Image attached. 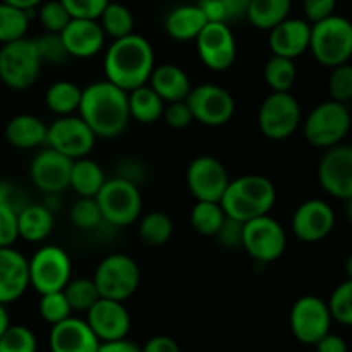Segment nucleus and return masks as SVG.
Returning a JSON list of instances; mask_svg holds the SVG:
<instances>
[{
  "label": "nucleus",
  "instance_id": "f257e3e1",
  "mask_svg": "<svg viewBox=\"0 0 352 352\" xmlns=\"http://www.w3.org/2000/svg\"><path fill=\"white\" fill-rule=\"evenodd\" d=\"M78 111L97 138L120 137L131 120L128 92L109 80L96 81L83 88Z\"/></svg>",
  "mask_w": 352,
  "mask_h": 352
},
{
  "label": "nucleus",
  "instance_id": "f03ea898",
  "mask_svg": "<svg viewBox=\"0 0 352 352\" xmlns=\"http://www.w3.org/2000/svg\"><path fill=\"white\" fill-rule=\"evenodd\" d=\"M154 67V49L147 38L137 33L113 40L104 59L106 80L123 88L124 92L147 85Z\"/></svg>",
  "mask_w": 352,
  "mask_h": 352
},
{
  "label": "nucleus",
  "instance_id": "7ed1b4c3",
  "mask_svg": "<svg viewBox=\"0 0 352 352\" xmlns=\"http://www.w3.org/2000/svg\"><path fill=\"white\" fill-rule=\"evenodd\" d=\"M275 202L276 188L270 178L263 175H245L230 182L219 204L228 218L247 223L270 214Z\"/></svg>",
  "mask_w": 352,
  "mask_h": 352
},
{
  "label": "nucleus",
  "instance_id": "20e7f679",
  "mask_svg": "<svg viewBox=\"0 0 352 352\" xmlns=\"http://www.w3.org/2000/svg\"><path fill=\"white\" fill-rule=\"evenodd\" d=\"M309 50L324 67L347 64L352 57V23L344 16H330L311 25Z\"/></svg>",
  "mask_w": 352,
  "mask_h": 352
},
{
  "label": "nucleus",
  "instance_id": "39448f33",
  "mask_svg": "<svg viewBox=\"0 0 352 352\" xmlns=\"http://www.w3.org/2000/svg\"><path fill=\"white\" fill-rule=\"evenodd\" d=\"M351 130V113L345 104L327 100L314 107L304 121V138L313 147L331 148L340 145Z\"/></svg>",
  "mask_w": 352,
  "mask_h": 352
},
{
  "label": "nucleus",
  "instance_id": "423d86ee",
  "mask_svg": "<svg viewBox=\"0 0 352 352\" xmlns=\"http://www.w3.org/2000/svg\"><path fill=\"white\" fill-rule=\"evenodd\" d=\"M94 282L102 299H130L140 285V268L126 254H111L104 257L94 273Z\"/></svg>",
  "mask_w": 352,
  "mask_h": 352
},
{
  "label": "nucleus",
  "instance_id": "0eeeda50",
  "mask_svg": "<svg viewBox=\"0 0 352 352\" xmlns=\"http://www.w3.org/2000/svg\"><path fill=\"white\" fill-rule=\"evenodd\" d=\"M42 60L30 38L6 43L0 49V80L12 90H26L38 80Z\"/></svg>",
  "mask_w": 352,
  "mask_h": 352
},
{
  "label": "nucleus",
  "instance_id": "6e6552de",
  "mask_svg": "<svg viewBox=\"0 0 352 352\" xmlns=\"http://www.w3.org/2000/svg\"><path fill=\"white\" fill-rule=\"evenodd\" d=\"M96 201L104 221L113 226H130L140 218L142 195L138 185L120 176L106 180Z\"/></svg>",
  "mask_w": 352,
  "mask_h": 352
},
{
  "label": "nucleus",
  "instance_id": "1a4fd4ad",
  "mask_svg": "<svg viewBox=\"0 0 352 352\" xmlns=\"http://www.w3.org/2000/svg\"><path fill=\"white\" fill-rule=\"evenodd\" d=\"M28 268L30 285L40 296L66 289L73 273L69 256L66 250L57 245L40 247L28 261Z\"/></svg>",
  "mask_w": 352,
  "mask_h": 352
},
{
  "label": "nucleus",
  "instance_id": "9d476101",
  "mask_svg": "<svg viewBox=\"0 0 352 352\" xmlns=\"http://www.w3.org/2000/svg\"><path fill=\"white\" fill-rule=\"evenodd\" d=\"M300 104L290 92H273L264 99L257 114L261 133L270 140H287L300 124Z\"/></svg>",
  "mask_w": 352,
  "mask_h": 352
},
{
  "label": "nucleus",
  "instance_id": "9b49d317",
  "mask_svg": "<svg viewBox=\"0 0 352 352\" xmlns=\"http://www.w3.org/2000/svg\"><path fill=\"white\" fill-rule=\"evenodd\" d=\"M242 249L257 263H273L285 252L287 233L275 218L270 214L259 216L243 225Z\"/></svg>",
  "mask_w": 352,
  "mask_h": 352
},
{
  "label": "nucleus",
  "instance_id": "f8f14e48",
  "mask_svg": "<svg viewBox=\"0 0 352 352\" xmlns=\"http://www.w3.org/2000/svg\"><path fill=\"white\" fill-rule=\"evenodd\" d=\"M331 321L328 302L316 296L299 297L290 309V330L300 344L316 345L330 333Z\"/></svg>",
  "mask_w": 352,
  "mask_h": 352
},
{
  "label": "nucleus",
  "instance_id": "ddd939ff",
  "mask_svg": "<svg viewBox=\"0 0 352 352\" xmlns=\"http://www.w3.org/2000/svg\"><path fill=\"white\" fill-rule=\"evenodd\" d=\"M187 104L194 121L212 128L226 124L235 113V100L232 94L226 88L212 83L192 87Z\"/></svg>",
  "mask_w": 352,
  "mask_h": 352
},
{
  "label": "nucleus",
  "instance_id": "4468645a",
  "mask_svg": "<svg viewBox=\"0 0 352 352\" xmlns=\"http://www.w3.org/2000/svg\"><path fill=\"white\" fill-rule=\"evenodd\" d=\"M97 135L80 116H60L47 131V144L66 157L83 159L96 147Z\"/></svg>",
  "mask_w": 352,
  "mask_h": 352
},
{
  "label": "nucleus",
  "instance_id": "2eb2a0df",
  "mask_svg": "<svg viewBox=\"0 0 352 352\" xmlns=\"http://www.w3.org/2000/svg\"><path fill=\"white\" fill-rule=\"evenodd\" d=\"M230 176L219 159L212 155L195 157L187 168V185L197 201L219 202L230 185Z\"/></svg>",
  "mask_w": 352,
  "mask_h": 352
},
{
  "label": "nucleus",
  "instance_id": "dca6fc26",
  "mask_svg": "<svg viewBox=\"0 0 352 352\" xmlns=\"http://www.w3.org/2000/svg\"><path fill=\"white\" fill-rule=\"evenodd\" d=\"M197 54L208 69L221 73L235 63L236 43L230 25L208 23L201 35L195 38Z\"/></svg>",
  "mask_w": 352,
  "mask_h": 352
},
{
  "label": "nucleus",
  "instance_id": "f3484780",
  "mask_svg": "<svg viewBox=\"0 0 352 352\" xmlns=\"http://www.w3.org/2000/svg\"><path fill=\"white\" fill-rule=\"evenodd\" d=\"M318 180L323 190L335 199L352 197V147L335 145L327 148L318 164Z\"/></svg>",
  "mask_w": 352,
  "mask_h": 352
},
{
  "label": "nucleus",
  "instance_id": "a211bd4d",
  "mask_svg": "<svg viewBox=\"0 0 352 352\" xmlns=\"http://www.w3.org/2000/svg\"><path fill=\"white\" fill-rule=\"evenodd\" d=\"M73 159L66 157L54 148L38 152L30 166V178L38 190L57 195L69 187Z\"/></svg>",
  "mask_w": 352,
  "mask_h": 352
},
{
  "label": "nucleus",
  "instance_id": "6ab92c4d",
  "mask_svg": "<svg viewBox=\"0 0 352 352\" xmlns=\"http://www.w3.org/2000/svg\"><path fill=\"white\" fill-rule=\"evenodd\" d=\"M335 226V212L328 202L309 199L296 209L292 216V232L306 243L327 239Z\"/></svg>",
  "mask_w": 352,
  "mask_h": 352
},
{
  "label": "nucleus",
  "instance_id": "aec40b11",
  "mask_svg": "<svg viewBox=\"0 0 352 352\" xmlns=\"http://www.w3.org/2000/svg\"><path fill=\"white\" fill-rule=\"evenodd\" d=\"M87 323L100 342H111L126 338L131 327V318L123 302L100 297L87 311Z\"/></svg>",
  "mask_w": 352,
  "mask_h": 352
},
{
  "label": "nucleus",
  "instance_id": "412c9836",
  "mask_svg": "<svg viewBox=\"0 0 352 352\" xmlns=\"http://www.w3.org/2000/svg\"><path fill=\"white\" fill-rule=\"evenodd\" d=\"M50 352H99L100 340L87 320L67 318L54 324L49 337Z\"/></svg>",
  "mask_w": 352,
  "mask_h": 352
},
{
  "label": "nucleus",
  "instance_id": "4be33fe9",
  "mask_svg": "<svg viewBox=\"0 0 352 352\" xmlns=\"http://www.w3.org/2000/svg\"><path fill=\"white\" fill-rule=\"evenodd\" d=\"M28 287V259L12 247H0V304L18 300Z\"/></svg>",
  "mask_w": 352,
  "mask_h": 352
},
{
  "label": "nucleus",
  "instance_id": "5701e85b",
  "mask_svg": "<svg viewBox=\"0 0 352 352\" xmlns=\"http://www.w3.org/2000/svg\"><path fill=\"white\" fill-rule=\"evenodd\" d=\"M60 36L69 56L76 59L97 56L106 43L102 26L94 19H71L69 25L60 32Z\"/></svg>",
  "mask_w": 352,
  "mask_h": 352
},
{
  "label": "nucleus",
  "instance_id": "b1692460",
  "mask_svg": "<svg viewBox=\"0 0 352 352\" xmlns=\"http://www.w3.org/2000/svg\"><path fill=\"white\" fill-rule=\"evenodd\" d=\"M311 23L306 19L287 18L270 32L268 45L273 56L296 59L309 50Z\"/></svg>",
  "mask_w": 352,
  "mask_h": 352
},
{
  "label": "nucleus",
  "instance_id": "393cba45",
  "mask_svg": "<svg viewBox=\"0 0 352 352\" xmlns=\"http://www.w3.org/2000/svg\"><path fill=\"white\" fill-rule=\"evenodd\" d=\"M151 88L161 97L164 102H180L187 100L192 90V83L188 74L175 64H161L155 66L148 80Z\"/></svg>",
  "mask_w": 352,
  "mask_h": 352
},
{
  "label": "nucleus",
  "instance_id": "a878e982",
  "mask_svg": "<svg viewBox=\"0 0 352 352\" xmlns=\"http://www.w3.org/2000/svg\"><path fill=\"white\" fill-rule=\"evenodd\" d=\"M208 23V18L199 4L178 6L166 16L164 28L166 33L176 42H190L201 35Z\"/></svg>",
  "mask_w": 352,
  "mask_h": 352
},
{
  "label": "nucleus",
  "instance_id": "bb28decb",
  "mask_svg": "<svg viewBox=\"0 0 352 352\" xmlns=\"http://www.w3.org/2000/svg\"><path fill=\"white\" fill-rule=\"evenodd\" d=\"M49 126L33 114H19L6 126V138L16 148H35L47 144Z\"/></svg>",
  "mask_w": 352,
  "mask_h": 352
},
{
  "label": "nucleus",
  "instance_id": "cd10ccee",
  "mask_svg": "<svg viewBox=\"0 0 352 352\" xmlns=\"http://www.w3.org/2000/svg\"><path fill=\"white\" fill-rule=\"evenodd\" d=\"M19 236L28 242H42L52 233L54 214L50 208L28 204L18 214Z\"/></svg>",
  "mask_w": 352,
  "mask_h": 352
},
{
  "label": "nucleus",
  "instance_id": "c85d7f7f",
  "mask_svg": "<svg viewBox=\"0 0 352 352\" xmlns=\"http://www.w3.org/2000/svg\"><path fill=\"white\" fill-rule=\"evenodd\" d=\"M106 175L102 168L92 159H76L71 168L69 187L76 192L80 197H97L100 188L106 184Z\"/></svg>",
  "mask_w": 352,
  "mask_h": 352
},
{
  "label": "nucleus",
  "instance_id": "c756f323",
  "mask_svg": "<svg viewBox=\"0 0 352 352\" xmlns=\"http://www.w3.org/2000/svg\"><path fill=\"white\" fill-rule=\"evenodd\" d=\"M290 9L292 0H250L245 18L254 28L272 32L289 18Z\"/></svg>",
  "mask_w": 352,
  "mask_h": 352
},
{
  "label": "nucleus",
  "instance_id": "7c9ffc66",
  "mask_svg": "<svg viewBox=\"0 0 352 352\" xmlns=\"http://www.w3.org/2000/svg\"><path fill=\"white\" fill-rule=\"evenodd\" d=\"M130 116L140 124H152L164 114V100L151 88V85L138 87L128 92Z\"/></svg>",
  "mask_w": 352,
  "mask_h": 352
},
{
  "label": "nucleus",
  "instance_id": "2f4dec72",
  "mask_svg": "<svg viewBox=\"0 0 352 352\" xmlns=\"http://www.w3.org/2000/svg\"><path fill=\"white\" fill-rule=\"evenodd\" d=\"M81 96H83V88L73 81H56L47 88L45 104L52 113L59 116H71L74 111L80 109Z\"/></svg>",
  "mask_w": 352,
  "mask_h": 352
},
{
  "label": "nucleus",
  "instance_id": "473e14b6",
  "mask_svg": "<svg viewBox=\"0 0 352 352\" xmlns=\"http://www.w3.org/2000/svg\"><path fill=\"white\" fill-rule=\"evenodd\" d=\"M226 219V212L223 211L219 202L197 201L190 211V223L199 235L216 236L221 225Z\"/></svg>",
  "mask_w": 352,
  "mask_h": 352
},
{
  "label": "nucleus",
  "instance_id": "72a5a7b5",
  "mask_svg": "<svg viewBox=\"0 0 352 352\" xmlns=\"http://www.w3.org/2000/svg\"><path fill=\"white\" fill-rule=\"evenodd\" d=\"M209 23H230L240 21L247 16L250 0H199Z\"/></svg>",
  "mask_w": 352,
  "mask_h": 352
},
{
  "label": "nucleus",
  "instance_id": "f704fd0d",
  "mask_svg": "<svg viewBox=\"0 0 352 352\" xmlns=\"http://www.w3.org/2000/svg\"><path fill=\"white\" fill-rule=\"evenodd\" d=\"M100 26H102L106 36L113 40L124 38V36L135 33V18L130 9L118 2H109L100 16Z\"/></svg>",
  "mask_w": 352,
  "mask_h": 352
},
{
  "label": "nucleus",
  "instance_id": "c9c22d12",
  "mask_svg": "<svg viewBox=\"0 0 352 352\" xmlns=\"http://www.w3.org/2000/svg\"><path fill=\"white\" fill-rule=\"evenodd\" d=\"M138 235L142 242L148 247H161L171 239L173 221L166 212L154 211L142 218L138 226Z\"/></svg>",
  "mask_w": 352,
  "mask_h": 352
},
{
  "label": "nucleus",
  "instance_id": "e433bc0d",
  "mask_svg": "<svg viewBox=\"0 0 352 352\" xmlns=\"http://www.w3.org/2000/svg\"><path fill=\"white\" fill-rule=\"evenodd\" d=\"M30 26V12L0 2V43H11L26 36Z\"/></svg>",
  "mask_w": 352,
  "mask_h": 352
},
{
  "label": "nucleus",
  "instance_id": "4c0bfd02",
  "mask_svg": "<svg viewBox=\"0 0 352 352\" xmlns=\"http://www.w3.org/2000/svg\"><path fill=\"white\" fill-rule=\"evenodd\" d=\"M297 78L296 64L292 59L272 56L264 66V80L272 88V92H290Z\"/></svg>",
  "mask_w": 352,
  "mask_h": 352
},
{
  "label": "nucleus",
  "instance_id": "58836bf2",
  "mask_svg": "<svg viewBox=\"0 0 352 352\" xmlns=\"http://www.w3.org/2000/svg\"><path fill=\"white\" fill-rule=\"evenodd\" d=\"M64 294H66L71 309L81 311V313H87L100 299V294L94 278L71 280L64 289Z\"/></svg>",
  "mask_w": 352,
  "mask_h": 352
},
{
  "label": "nucleus",
  "instance_id": "ea45409f",
  "mask_svg": "<svg viewBox=\"0 0 352 352\" xmlns=\"http://www.w3.org/2000/svg\"><path fill=\"white\" fill-rule=\"evenodd\" d=\"M33 42H35L36 52H38L42 64L47 63L52 64V66H63L71 59L60 33L45 32L36 36V38H33Z\"/></svg>",
  "mask_w": 352,
  "mask_h": 352
},
{
  "label": "nucleus",
  "instance_id": "a19ab883",
  "mask_svg": "<svg viewBox=\"0 0 352 352\" xmlns=\"http://www.w3.org/2000/svg\"><path fill=\"white\" fill-rule=\"evenodd\" d=\"M71 223L80 230H94L104 221L102 211L94 197H80L69 211Z\"/></svg>",
  "mask_w": 352,
  "mask_h": 352
},
{
  "label": "nucleus",
  "instance_id": "79ce46f5",
  "mask_svg": "<svg viewBox=\"0 0 352 352\" xmlns=\"http://www.w3.org/2000/svg\"><path fill=\"white\" fill-rule=\"evenodd\" d=\"M331 318L345 327H352V278L342 282L328 300Z\"/></svg>",
  "mask_w": 352,
  "mask_h": 352
},
{
  "label": "nucleus",
  "instance_id": "37998d69",
  "mask_svg": "<svg viewBox=\"0 0 352 352\" xmlns=\"http://www.w3.org/2000/svg\"><path fill=\"white\" fill-rule=\"evenodd\" d=\"M38 311L43 320L52 324V327L73 316V309H71L69 302H67V297L64 294V290L43 294L38 304Z\"/></svg>",
  "mask_w": 352,
  "mask_h": 352
},
{
  "label": "nucleus",
  "instance_id": "c03bdc74",
  "mask_svg": "<svg viewBox=\"0 0 352 352\" xmlns=\"http://www.w3.org/2000/svg\"><path fill=\"white\" fill-rule=\"evenodd\" d=\"M0 352H36L35 333L23 324H11L0 337Z\"/></svg>",
  "mask_w": 352,
  "mask_h": 352
},
{
  "label": "nucleus",
  "instance_id": "a18cd8bd",
  "mask_svg": "<svg viewBox=\"0 0 352 352\" xmlns=\"http://www.w3.org/2000/svg\"><path fill=\"white\" fill-rule=\"evenodd\" d=\"M38 18L40 23L43 25V28H45V32L52 33H60L67 25H69L71 19H73L60 0H49V2H43V4L40 6Z\"/></svg>",
  "mask_w": 352,
  "mask_h": 352
},
{
  "label": "nucleus",
  "instance_id": "49530a36",
  "mask_svg": "<svg viewBox=\"0 0 352 352\" xmlns=\"http://www.w3.org/2000/svg\"><path fill=\"white\" fill-rule=\"evenodd\" d=\"M328 90H330L331 100L340 104H347L352 100V66L342 64L331 69L330 80H328Z\"/></svg>",
  "mask_w": 352,
  "mask_h": 352
},
{
  "label": "nucleus",
  "instance_id": "de8ad7c7",
  "mask_svg": "<svg viewBox=\"0 0 352 352\" xmlns=\"http://www.w3.org/2000/svg\"><path fill=\"white\" fill-rule=\"evenodd\" d=\"M73 19H97L102 16L109 0H60Z\"/></svg>",
  "mask_w": 352,
  "mask_h": 352
},
{
  "label": "nucleus",
  "instance_id": "09e8293b",
  "mask_svg": "<svg viewBox=\"0 0 352 352\" xmlns=\"http://www.w3.org/2000/svg\"><path fill=\"white\" fill-rule=\"evenodd\" d=\"M18 214L16 209L0 204V247H12L19 236Z\"/></svg>",
  "mask_w": 352,
  "mask_h": 352
},
{
  "label": "nucleus",
  "instance_id": "8fccbe9b",
  "mask_svg": "<svg viewBox=\"0 0 352 352\" xmlns=\"http://www.w3.org/2000/svg\"><path fill=\"white\" fill-rule=\"evenodd\" d=\"M243 225L245 223L226 216L225 223L216 233V240L219 242V245L225 247V249H240L243 242Z\"/></svg>",
  "mask_w": 352,
  "mask_h": 352
},
{
  "label": "nucleus",
  "instance_id": "3c124183",
  "mask_svg": "<svg viewBox=\"0 0 352 352\" xmlns=\"http://www.w3.org/2000/svg\"><path fill=\"white\" fill-rule=\"evenodd\" d=\"M162 118H164L166 124L175 128V130H184V128H187L194 121V116H192V111L188 107L187 100L168 104Z\"/></svg>",
  "mask_w": 352,
  "mask_h": 352
},
{
  "label": "nucleus",
  "instance_id": "603ef678",
  "mask_svg": "<svg viewBox=\"0 0 352 352\" xmlns=\"http://www.w3.org/2000/svg\"><path fill=\"white\" fill-rule=\"evenodd\" d=\"M335 6H337V0H302L304 14L311 25L333 16Z\"/></svg>",
  "mask_w": 352,
  "mask_h": 352
},
{
  "label": "nucleus",
  "instance_id": "864d4df0",
  "mask_svg": "<svg viewBox=\"0 0 352 352\" xmlns=\"http://www.w3.org/2000/svg\"><path fill=\"white\" fill-rule=\"evenodd\" d=\"M0 204L9 206V208L16 209L18 212L28 206L21 190L16 185H12L11 182H0Z\"/></svg>",
  "mask_w": 352,
  "mask_h": 352
},
{
  "label": "nucleus",
  "instance_id": "5fc2aeb1",
  "mask_svg": "<svg viewBox=\"0 0 352 352\" xmlns=\"http://www.w3.org/2000/svg\"><path fill=\"white\" fill-rule=\"evenodd\" d=\"M142 352H182L180 345L175 338L168 337V335H155V337L148 338L145 345L142 347Z\"/></svg>",
  "mask_w": 352,
  "mask_h": 352
},
{
  "label": "nucleus",
  "instance_id": "6e6d98bb",
  "mask_svg": "<svg viewBox=\"0 0 352 352\" xmlns=\"http://www.w3.org/2000/svg\"><path fill=\"white\" fill-rule=\"evenodd\" d=\"M145 168L140 161L137 159H128V161H123L118 168V176L120 178H124V180L131 182V184H137L144 178Z\"/></svg>",
  "mask_w": 352,
  "mask_h": 352
},
{
  "label": "nucleus",
  "instance_id": "4d7b16f0",
  "mask_svg": "<svg viewBox=\"0 0 352 352\" xmlns=\"http://www.w3.org/2000/svg\"><path fill=\"white\" fill-rule=\"evenodd\" d=\"M316 352H349V345L340 335L327 333L316 344Z\"/></svg>",
  "mask_w": 352,
  "mask_h": 352
},
{
  "label": "nucleus",
  "instance_id": "13d9d810",
  "mask_svg": "<svg viewBox=\"0 0 352 352\" xmlns=\"http://www.w3.org/2000/svg\"><path fill=\"white\" fill-rule=\"evenodd\" d=\"M99 352H142V347L128 338H120V340L100 342Z\"/></svg>",
  "mask_w": 352,
  "mask_h": 352
},
{
  "label": "nucleus",
  "instance_id": "bf43d9fd",
  "mask_svg": "<svg viewBox=\"0 0 352 352\" xmlns=\"http://www.w3.org/2000/svg\"><path fill=\"white\" fill-rule=\"evenodd\" d=\"M2 2H6V4L12 6V8H18L26 12H32L33 9L43 4V0H2Z\"/></svg>",
  "mask_w": 352,
  "mask_h": 352
},
{
  "label": "nucleus",
  "instance_id": "052dcab7",
  "mask_svg": "<svg viewBox=\"0 0 352 352\" xmlns=\"http://www.w3.org/2000/svg\"><path fill=\"white\" fill-rule=\"evenodd\" d=\"M9 327H11V321H9L8 309H6L4 304H0V337L6 333Z\"/></svg>",
  "mask_w": 352,
  "mask_h": 352
},
{
  "label": "nucleus",
  "instance_id": "680f3d73",
  "mask_svg": "<svg viewBox=\"0 0 352 352\" xmlns=\"http://www.w3.org/2000/svg\"><path fill=\"white\" fill-rule=\"evenodd\" d=\"M345 273H347V278H352V252L345 259Z\"/></svg>",
  "mask_w": 352,
  "mask_h": 352
},
{
  "label": "nucleus",
  "instance_id": "e2e57ef3",
  "mask_svg": "<svg viewBox=\"0 0 352 352\" xmlns=\"http://www.w3.org/2000/svg\"><path fill=\"white\" fill-rule=\"evenodd\" d=\"M345 202H347V206H345V214H347V219L352 225V197H349Z\"/></svg>",
  "mask_w": 352,
  "mask_h": 352
}]
</instances>
